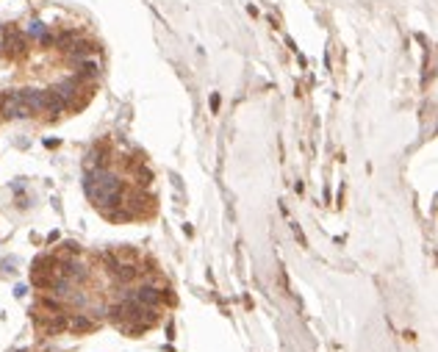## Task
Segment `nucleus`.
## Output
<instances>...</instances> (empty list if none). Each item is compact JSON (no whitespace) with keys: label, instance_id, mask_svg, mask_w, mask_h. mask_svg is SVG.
I'll list each match as a JSON object with an SVG mask.
<instances>
[{"label":"nucleus","instance_id":"nucleus-6","mask_svg":"<svg viewBox=\"0 0 438 352\" xmlns=\"http://www.w3.org/2000/svg\"><path fill=\"white\" fill-rule=\"evenodd\" d=\"M67 106H69V103H67V100H64L58 92H56V89H45V111H47L50 117H58Z\"/></svg>","mask_w":438,"mask_h":352},{"label":"nucleus","instance_id":"nucleus-5","mask_svg":"<svg viewBox=\"0 0 438 352\" xmlns=\"http://www.w3.org/2000/svg\"><path fill=\"white\" fill-rule=\"evenodd\" d=\"M20 97L28 108H31V114L36 111H45V92L42 89H20Z\"/></svg>","mask_w":438,"mask_h":352},{"label":"nucleus","instance_id":"nucleus-10","mask_svg":"<svg viewBox=\"0 0 438 352\" xmlns=\"http://www.w3.org/2000/svg\"><path fill=\"white\" fill-rule=\"evenodd\" d=\"M94 75H97V64H94V61H84V64H81V69H78L75 81L81 84V81H86V78H94Z\"/></svg>","mask_w":438,"mask_h":352},{"label":"nucleus","instance_id":"nucleus-13","mask_svg":"<svg viewBox=\"0 0 438 352\" xmlns=\"http://www.w3.org/2000/svg\"><path fill=\"white\" fill-rule=\"evenodd\" d=\"M39 305L47 308L50 314H61V302H58V299H53V297H42V299H39Z\"/></svg>","mask_w":438,"mask_h":352},{"label":"nucleus","instance_id":"nucleus-7","mask_svg":"<svg viewBox=\"0 0 438 352\" xmlns=\"http://www.w3.org/2000/svg\"><path fill=\"white\" fill-rule=\"evenodd\" d=\"M67 327L75 330V333H89V330H94V322L89 319V316H84V314H75L67 322Z\"/></svg>","mask_w":438,"mask_h":352},{"label":"nucleus","instance_id":"nucleus-15","mask_svg":"<svg viewBox=\"0 0 438 352\" xmlns=\"http://www.w3.org/2000/svg\"><path fill=\"white\" fill-rule=\"evenodd\" d=\"M0 56H3V42H0Z\"/></svg>","mask_w":438,"mask_h":352},{"label":"nucleus","instance_id":"nucleus-8","mask_svg":"<svg viewBox=\"0 0 438 352\" xmlns=\"http://www.w3.org/2000/svg\"><path fill=\"white\" fill-rule=\"evenodd\" d=\"M69 56H75V59H86L89 53H94L97 47L92 45V42H72V45H67Z\"/></svg>","mask_w":438,"mask_h":352},{"label":"nucleus","instance_id":"nucleus-3","mask_svg":"<svg viewBox=\"0 0 438 352\" xmlns=\"http://www.w3.org/2000/svg\"><path fill=\"white\" fill-rule=\"evenodd\" d=\"M108 272H111L119 283H131L133 277L139 275V269L133 266V264H122V261L111 258V255H108Z\"/></svg>","mask_w":438,"mask_h":352},{"label":"nucleus","instance_id":"nucleus-4","mask_svg":"<svg viewBox=\"0 0 438 352\" xmlns=\"http://www.w3.org/2000/svg\"><path fill=\"white\" fill-rule=\"evenodd\" d=\"M3 53L23 56L25 53V33L17 31V28H8V31H6V42H3Z\"/></svg>","mask_w":438,"mask_h":352},{"label":"nucleus","instance_id":"nucleus-12","mask_svg":"<svg viewBox=\"0 0 438 352\" xmlns=\"http://www.w3.org/2000/svg\"><path fill=\"white\" fill-rule=\"evenodd\" d=\"M67 327V319H64L61 314H53V319L47 322V333L53 336V333H61V330Z\"/></svg>","mask_w":438,"mask_h":352},{"label":"nucleus","instance_id":"nucleus-11","mask_svg":"<svg viewBox=\"0 0 438 352\" xmlns=\"http://www.w3.org/2000/svg\"><path fill=\"white\" fill-rule=\"evenodd\" d=\"M45 33H47V28H45V23H39V20L28 23V28H25V36H31V39H42Z\"/></svg>","mask_w":438,"mask_h":352},{"label":"nucleus","instance_id":"nucleus-1","mask_svg":"<svg viewBox=\"0 0 438 352\" xmlns=\"http://www.w3.org/2000/svg\"><path fill=\"white\" fill-rule=\"evenodd\" d=\"M3 117H6V119H25V117H31V108L23 103L20 89H17V92H8L6 97H3Z\"/></svg>","mask_w":438,"mask_h":352},{"label":"nucleus","instance_id":"nucleus-9","mask_svg":"<svg viewBox=\"0 0 438 352\" xmlns=\"http://www.w3.org/2000/svg\"><path fill=\"white\" fill-rule=\"evenodd\" d=\"M56 92H58V94H61V97L69 103V100L78 94V81H75V78H69V81H64V84L56 86Z\"/></svg>","mask_w":438,"mask_h":352},{"label":"nucleus","instance_id":"nucleus-2","mask_svg":"<svg viewBox=\"0 0 438 352\" xmlns=\"http://www.w3.org/2000/svg\"><path fill=\"white\" fill-rule=\"evenodd\" d=\"M128 297H131V299H136L139 305H147V308H158V305H161V299H164V291H158V289H155V286H142V289L131 291Z\"/></svg>","mask_w":438,"mask_h":352},{"label":"nucleus","instance_id":"nucleus-14","mask_svg":"<svg viewBox=\"0 0 438 352\" xmlns=\"http://www.w3.org/2000/svg\"><path fill=\"white\" fill-rule=\"evenodd\" d=\"M64 247H67V253H75L78 255V244H75V241H67Z\"/></svg>","mask_w":438,"mask_h":352}]
</instances>
